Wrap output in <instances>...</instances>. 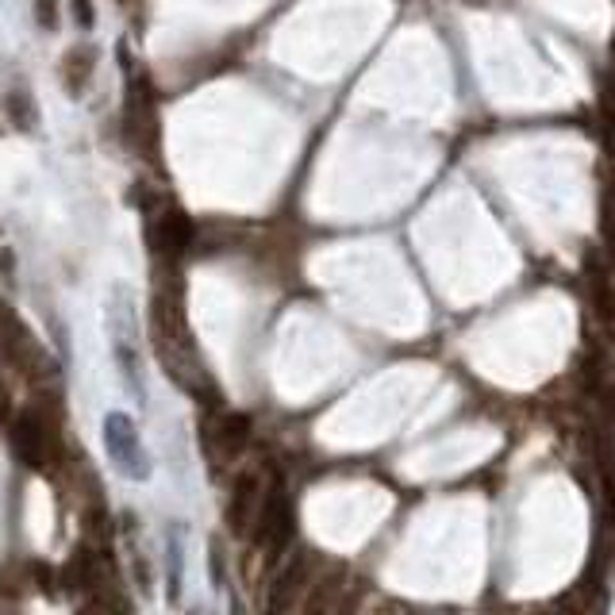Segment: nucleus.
Here are the masks:
<instances>
[{
	"instance_id": "obj_1",
	"label": "nucleus",
	"mask_w": 615,
	"mask_h": 615,
	"mask_svg": "<svg viewBox=\"0 0 615 615\" xmlns=\"http://www.w3.org/2000/svg\"><path fill=\"white\" fill-rule=\"evenodd\" d=\"M104 450L108 458L116 462L123 477L131 481H147L150 477V454L143 439H139V427L127 412H108L104 416Z\"/></svg>"
},
{
	"instance_id": "obj_11",
	"label": "nucleus",
	"mask_w": 615,
	"mask_h": 615,
	"mask_svg": "<svg viewBox=\"0 0 615 615\" xmlns=\"http://www.w3.org/2000/svg\"><path fill=\"white\" fill-rule=\"evenodd\" d=\"M70 4H74V20L81 27L97 24V12H93V4H89V0H70Z\"/></svg>"
},
{
	"instance_id": "obj_6",
	"label": "nucleus",
	"mask_w": 615,
	"mask_h": 615,
	"mask_svg": "<svg viewBox=\"0 0 615 615\" xmlns=\"http://www.w3.org/2000/svg\"><path fill=\"white\" fill-rule=\"evenodd\" d=\"M589 300H592V316L604 331H615V281L600 266L589 270Z\"/></svg>"
},
{
	"instance_id": "obj_3",
	"label": "nucleus",
	"mask_w": 615,
	"mask_h": 615,
	"mask_svg": "<svg viewBox=\"0 0 615 615\" xmlns=\"http://www.w3.org/2000/svg\"><path fill=\"white\" fill-rule=\"evenodd\" d=\"M266 485H262V477L254 473V469H246L235 477V485H231V496H227V527L235 531V535H250V527H254V519L262 512V504H266Z\"/></svg>"
},
{
	"instance_id": "obj_2",
	"label": "nucleus",
	"mask_w": 615,
	"mask_h": 615,
	"mask_svg": "<svg viewBox=\"0 0 615 615\" xmlns=\"http://www.w3.org/2000/svg\"><path fill=\"white\" fill-rule=\"evenodd\" d=\"M250 443V419L239 412H220L216 419H204V450L216 462L239 458Z\"/></svg>"
},
{
	"instance_id": "obj_10",
	"label": "nucleus",
	"mask_w": 615,
	"mask_h": 615,
	"mask_svg": "<svg viewBox=\"0 0 615 615\" xmlns=\"http://www.w3.org/2000/svg\"><path fill=\"white\" fill-rule=\"evenodd\" d=\"M35 20L43 31H54L58 27V0H35Z\"/></svg>"
},
{
	"instance_id": "obj_4",
	"label": "nucleus",
	"mask_w": 615,
	"mask_h": 615,
	"mask_svg": "<svg viewBox=\"0 0 615 615\" xmlns=\"http://www.w3.org/2000/svg\"><path fill=\"white\" fill-rule=\"evenodd\" d=\"M112 350H116V366L120 373L127 377V385L135 389V396H143V373H139V350H135V323H131V312H127V304H116L112 308Z\"/></svg>"
},
{
	"instance_id": "obj_7",
	"label": "nucleus",
	"mask_w": 615,
	"mask_h": 615,
	"mask_svg": "<svg viewBox=\"0 0 615 615\" xmlns=\"http://www.w3.org/2000/svg\"><path fill=\"white\" fill-rule=\"evenodd\" d=\"M304 577H308V558H304L300 550H293V554H289V566L281 569V577H277V589H273L270 608L293 604V592L300 589V581H304Z\"/></svg>"
},
{
	"instance_id": "obj_9",
	"label": "nucleus",
	"mask_w": 615,
	"mask_h": 615,
	"mask_svg": "<svg viewBox=\"0 0 615 615\" xmlns=\"http://www.w3.org/2000/svg\"><path fill=\"white\" fill-rule=\"evenodd\" d=\"M4 112L12 116L16 127H35V104H31V97L20 93V89H12V93L4 97Z\"/></svg>"
},
{
	"instance_id": "obj_5",
	"label": "nucleus",
	"mask_w": 615,
	"mask_h": 615,
	"mask_svg": "<svg viewBox=\"0 0 615 615\" xmlns=\"http://www.w3.org/2000/svg\"><path fill=\"white\" fill-rule=\"evenodd\" d=\"M193 246V223L181 208H166L154 216V250L166 254V258H177Z\"/></svg>"
},
{
	"instance_id": "obj_8",
	"label": "nucleus",
	"mask_w": 615,
	"mask_h": 615,
	"mask_svg": "<svg viewBox=\"0 0 615 615\" xmlns=\"http://www.w3.org/2000/svg\"><path fill=\"white\" fill-rule=\"evenodd\" d=\"M93 77V50L89 47H74L66 58H62V81H66V89L70 93H81L85 89V81Z\"/></svg>"
}]
</instances>
